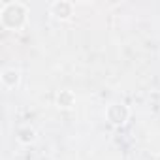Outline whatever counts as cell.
I'll return each instance as SVG.
<instances>
[{"mask_svg": "<svg viewBox=\"0 0 160 160\" xmlns=\"http://www.w3.org/2000/svg\"><path fill=\"white\" fill-rule=\"evenodd\" d=\"M2 81L8 85V87H15V83L19 81V73L15 70H6L2 73Z\"/></svg>", "mask_w": 160, "mask_h": 160, "instance_id": "7a4b0ae2", "label": "cell"}, {"mask_svg": "<svg viewBox=\"0 0 160 160\" xmlns=\"http://www.w3.org/2000/svg\"><path fill=\"white\" fill-rule=\"evenodd\" d=\"M51 12L57 17L66 19V17L72 15V4H68V2H55V4H51Z\"/></svg>", "mask_w": 160, "mask_h": 160, "instance_id": "6da1fadb", "label": "cell"}, {"mask_svg": "<svg viewBox=\"0 0 160 160\" xmlns=\"http://www.w3.org/2000/svg\"><path fill=\"white\" fill-rule=\"evenodd\" d=\"M156 160H160V156H158V158H156Z\"/></svg>", "mask_w": 160, "mask_h": 160, "instance_id": "3957f363", "label": "cell"}]
</instances>
